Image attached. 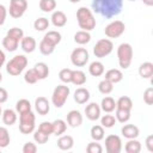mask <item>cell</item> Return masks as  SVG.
<instances>
[{
  "mask_svg": "<svg viewBox=\"0 0 153 153\" xmlns=\"http://www.w3.org/2000/svg\"><path fill=\"white\" fill-rule=\"evenodd\" d=\"M92 8L104 18H112L121 13L123 0H92Z\"/></svg>",
  "mask_w": 153,
  "mask_h": 153,
  "instance_id": "obj_1",
  "label": "cell"
},
{
  "mask_svg": "<svg viewBox=\"0 0 153 153\" xmlns=\"http://www.w3.org/2000/svg\"><path fill=\"white\" fill-rule=\"evenodd\" d=\"M72 4H76V2H79V1H81V0H69Z\"/></svg>",
  "mask_w": 153,
  "mask_h": 153,
  "instance_id": "obj_55",
  "label": "cell"
},
{
  "mask_svg": "<svg viewBox=\"0 0 153 153\" xmlns=\"http://www.w3.org/2000/svg\"><path fill=\"white\" fill-rule=\"evenodd\" d=\"M88 72L92 76H100L104 74V65L100 61H93L88 66Z\"/></svg>",
  "mask_w": 153,
  "mask_h": 153,
  "instance_id": "obj_25",
  "label": "cell"
},
{
  "mask_svg": "<svg viewBox=\"0 0 153 153\" xmlns=\"http://www.w3.org/2000/svg\"><path fill=\"white\" fill-rule=\"evenodd\" d=\"M24 80H25V82L26 84H36L39 79H38V75H37V73L35 72V69L33 68H31V69H27L26 72H25V74H24Z\"/></svg>",
  "mask_w": 153,
  "mask_h": 153,
  "instance_id": "obj_41",
  "label": "cell"
},
{
  "mask_svg": "<svg viewBox=\"0 0 153 153\" xmlns=\"http://www.w3.org/2000/svg\"><path fill=\"white\" fill-rule=\"evenodd\" d=\"M33 69H35V72L37 73L39 80H43V79H45V78L49 75V67H48V65L44 63V62H38V63H36L35 67H33Z\"/></svg>",
  "mask_w": 153,
  "mask_h": 153,
  "instance_id": "obj_27",
  "label": "cell"
},
{
  "mask_svg": "<svg viewBox=\"0 0 153 153\" xmlns=\"http://www.w3.org/2000/svg\"><path fill=\"white\" fill-rule=\"evenodd\" d=\"M114 49V43L111 42V39H108V38H102L99 39L94 47H93V54L96 57H105L108 56Z\"/></svg>",
  "mask_w": 153,
  "mask_h": 153,
  "instance_id": "obj_7",
  "label": "cell"
},
{
  "mask_svg": "<svg viewBox=\"0 0 153 153\" xmlns=\"http://www.w3.org/2000/svg\"><path fill=\"white\" fill-rule=\"evenodd\" d=\"M90 55L85 48H75L71 54V62L75 67H82L88 62Z\"/></svg>",
  "mask_w": 153,
  "mask_h": 153,
  "instance_id": "obj_9",
  "label": "cell"
},
{
  "mask_svg": "<svg viewBox=\"0 0 153 153\" xmlns=\"http://www.w3.org/2000/svg\"><path fill=\"white\" fill-rule=\"evenodd\" d=\"M35 109L41 116H45L50 111V103L45 97H37L35 99Z\"/></svg>",
  "mask_w": 153,
  "mask_h": 153,
  "instance_id": "obj_12",
  "label": "cell"
},
{
  "mask_svg": "<svg viewBox=\"0 0 153 153\" xmlns=\"http://www.w3.org/2000/svg\"><path fill=\"white\" fill-rule=\"evenodd\" d=\"M35 114L30 110L19 115V130L22 134H31L35 130Z\"/></svg>",
  "mask_w": 153,
  "mask_h": 153,
  "instance_id": "obj_5",
  "label": "cell"
},
{
  "mask_svg": "<svg viewBox=\"0 0 153 153\" xmlns=\"http://www.w3.org/2000/svg\"><path fill=\"white\" fill-rule=\"evenodd\" d=\"M98 90L100 93L103 94H109L112 92L114 90V84L111 81H109L108 79H103L99 84H98Z\"/></svg>",
  "mask_w": 153,
  "mask_h": 153,
  "instance_id": "obj_36",
  "label": "cell"
},
{
  "mask_svg": "<svg viewBox=\"0 0 153 153\" xmlns=\"http://www.w3.org/2000/svg\"><path fill=\"white\" fill-rule=\"evenodd\" d=\"M49 20L44 17H41V18H37L35 22H33V27L36 31H45L48 27H49Z\"/></svg>",
  "mask_w": 153,
  "mask_h": 153,
  "instance_id": "obj_40",
  "label": "cell"
},
{
  "mask_svg": "<svg viewBox=\"0 0 153 153\" xmlns=\"http://www.w3.org/2000/svg\"><path fill=\"white\" fill-rule=\"evenodd\" d=\"M74 146V140L71 135H60L57 140V147L62 151H69Z\"/></svg>",
  "mask_w": 153,
  "mask_h": 153,
  "instance_id": "obj_19",
  "label": "cell"
},
{
  "mask_svg": "<svg viewBox=\"0 0 153 153\" xmlns=\"http://www.w3.org/2000/svg\"><path fill=\"white\" fill-rule=\"evenodd\" d=\"M38 129L42 130L43 133L50 135V134H53V123H51V122H48V121H44V122H42V123L39 124Z\"/></svg>",
  "mask_w": 153,
  "mask_h": 153,
  "instance_id": "obj_48",
  "label": "cell"
},
{
  "mask_svg": "<svg viewBox=\"0 0 153 153\" xmlns=\"http://www.w3.org/2000/svg\"><path fill=\"white\" fill-rule=\"evenodd\" d=\"M26 66H27V59L25 57V55H16L7 62L6 72L10 75L17 76L25 69Z\"/></svg>",
  "mask_w": 153,
  "mask_h": 153,
  "instance_id": "obj_4",
  "label": "cell"
},
{
  "mask_svg": "<svg viewBox=\"0 0 153 153\" xmlns=\"http://www.w3.org/2000/svg\"><path fill=\"white\" fill-rule=\"evenodd\" d=\"M50 19L55 27H62L67 24V16L62 11H54Z\"/></svg>",
  "mask_w": 153,
  "mask_h": 153,
  "instance_id": "obj_17",
  "label": "cell"
},
{
  "mask_svg": "<svg viewBox=\"0 0 153 153\" xmlns=\"http://www.w3.org/2000/svg\"><path fill=\"white\" fill-rule=\"evenodd\" d=\"M67 123L72 128H76L82 123V115L78 110H71L67 114Z\"/></svg>",
  "mask_w": 153,
  "mask_h": 153,
  "instance_id": "obj_14",
  "label": "cell"
},
{
  "mask_svg": "<svg viewBox=\"0 0 153 153\" xmlns=\"http://www.w3.org/2000/svg\"><path fill=\"white\" fill-rule=\"evenodd\" d=\"M116 122L117 121H116L115 116H112V115H104L100 118V126L103 128H112Z\"/></svg>",
  "mask_w": 153,
  "mask_h": 153,
  "instance_id": "obj_42",
  "label": "cell"
},
{
  "mask_svg": "<svg viewBox=\"0 0 153 153\" xmlns=\"http://www.w3.org/2000/svg\"><path fill=\"white\" fill-rule=\"evenodd\" d=\"M7 98H8V93H7V91H6L4 87H0V104L5 103V102L7 100Z\"/></svg>",
  "mask_w": 153,
  "mask_h": 153,
  "instance_id": "obj_51",
  "label": "cell"
},
{
  "mask_svg": "<svg viewBox=\"0 0 153 153\" xmlns=\"http://www.w3.org/2000/svg\"><path fill=\"white\" fill-rule=\"evenodd\" d=\"M6 35L10 36V37H12V38H14V39H17L18 42H20L22 38L24 37V31L20 27H12V29H10L7 31Z\"/></svg>",
  "mask_w": 153,
  "mask_h": 153,
  "instance_id": "obj_44",
  "label": "cell"
},
{
  "mask_svg": "<svg viewBox=\"0 0 153 153\" xmlns=\"http://www.w3.org/2000/svg\"><path fill=\"white\" fill-rule=\"evenodd\" d=\"M2 115V110H1V106H0V116Z\"/></svg>",
  "mask_w": 153,
  "mask_h": 153,
  "instance_id": "obj_57",
  "label": "cell"
},
{
  "mask_svg": "<svg viewBox=\"0 0 153 153\" xmlns=\"http://www.w3.org/2000/svg\"><path fill=\"white\" fill-rule=\"evenodd\" d=\"M39 8L45 13L53 12L56 8V0H39Z\"/></svg>",
  "mask_w": 153,
  "mask_h": 153,
  "instance_id": "obj_35",
  "label": "cell"
},
{
  "mask_svg": "<svg viewBox=\"0 0 153 153\" xmlns=\"http://www.w3.org/2000/svg\"><path fill=\"white\" fill-rule=\"evenodd\" d=\"M129 1H136V0H129Z\"/></svg>",
  "mask_w": 153,
  "mask_h": 153,
  "instance_id": "obj_58",
  "label": "cell"
},
{
  "mask_svg": "<svg viewBox=\"0 0 153 153\" xmlns=\"http://www.w3.org/2000/svg\"><path fill=\"white\" fill-rule=\"evenodd\" d=\"M76 19H78V25L81 30L85 31H91L96 27V19L93 17V13L91 10L87 7L82 6L76 11Z\"/></svg>",
  "mask_w": 153,
  "mask_h": 153,
  "instance_id": "obj_2",
  "label": "cell"
},
{
  "mask_svg": "<svg viewBox=\"0 0 153 153\" xmlns=\"http://www.w3.org/2000/svg\"><path fill=\"white\" fill-rule=\"evenodd\" d=\"M38 49H39V51L43 54V55H50V54H53L54 53V50H55V45L54 44H51V43H49L48 41H45L44 38H42V41L39 42V47H38Z\"/></svg>",
  "mask_w": 153,
  "mask_h": 153,
  "instance_id": "obj_33",
  "label": "cell"
},
{
  "mask_svg": "<svg viewBox=\"0 0 153 153\" xmlns=\"http://www.w3.org/2000/svg\"><path fill=\"white\" fill-rule=\"evenodd\" d=\"M71 82L76 85V86L84 85L86 82V74L82 71H79V69L72 71V80H71Z\"/></svg>",
  "mask_w": 153,
  "mask_h": 153,
  "instance_id": "obj_26",
  "label": "cell"
},
{
  "mask_svg": "<svg viewBox=\"0 0 153 153\" xmlns=\"http://www.w3.org/2000/svg\"><path fill=\"white\" fill-rule=\"evenodd\" d=\"M22 151H23V153H36L37 152V146H36V143H33L31 141H27V142L24 143Z\"/></svg>",
  "mask_w": 153,
  "mask_h": 153,
  "instance_id": "obj_49",
  "label": "cell"
},
{
  "mask_svg": "<svg viewBox=\"0 0 153 153\" xmlns=\"http://www.w3.org/2000/svg\"><path fill=\"white\" fill-rule=\"evenodd\" d=\"M2 81V74H1V72H0V82Z\"/></svg>",
  "mask_w": 153,
  "mask_h": 153,
  "instance_id": "obj_56",
  "label": "cell"
},
{
  "mask_svg": "<svg viewBox=\"0 0 153 153\" xmlns=\"http://www.w3.org/2000/svg\"><path fill=\"white\" fill-rule=\"evenodd\" d=\"M146 147L149 152H153V135H148L146 137Z\"/></svg>",
  "mask_w": 153,
  "mask_h": 153,
  "instance_id": "obj_52",
  "label": "cell"
},
{
  "mask_svg": "<svg viewBox=\"0 0 153 153\" xmlns=\"http://www.w3.org/2000/svg\"><path fill=\"white\" fill-rule=\"evenodd\" d=\"M10 141H11V136L7 128L0 127V148L7 147L10 145Z\"/></svg>",
  "mask_w": 153,
  "mask_h": 153,
  "instance_id": "obj_37",
  "label": "cell"
},
{
  "mask_svg": "<svg viewBox=\"0 0 153 153\" xmlns=\"http://www.w3.org/2000/svg\"><path fill=\"white\" fill-rule=\"evenodd\" d=\"M86 151L88 153H102L103 152V147L100 146V143H98V141H92L87 145Z\"/></svg>",
  "mask_w": 153,
  "mask_h": 153,
  "instance_id": "obj_46",
  "label": "cell"
},
{
  "mask_svg": "<svg viewBox=\"0 0 153 153\" xmlns=\"http://www.w3.org/2000/svg\"><path fill=\"white\" fill-rule=\"evenodd\" d=\"M5 61H6V55H5V53L0 49V69H1V67L4 66Z\"/></svg>",
  "mask_w": 153,
  "mask_h": 153,
  "instance_id": "obj_53",
  "label": "cell"
},
{
  "mask_svg": "<svg viewBox=\"0 0 153 153\" xmlns=\"http://www.w3.org/2000/svg\"><path fill=\"white\" fill-rule=\"evenodd\" d=\"M45 41H48L49 43L54 44L55 47L61 42V33L59 31H55V30H51V31H48L44 37H43Z\"/></svg>",
  "mask_w": 153,
  "mask_h": 153,
  "instance_id": "obj_31",
  "label": "cell"
},
{
  "mask_svg": "<svg viewBox=\"0 0 153 153\" xmlns=\"http://www.w3.org/2000/svg\"><path fill=\"white\" fill-rule=\"evenodd\" d=\"M127 153H139L141 151V143L136 139H129L124 146Z\"/></svg>",
  "mask_w": 153,
  "mask_h": 153,
  "instance_id": "obj_30",
  "label": "cell"
},
{
  "mask_svg": "<svg viewBox=\"0 0 153 153\" xmlns=\"http://www.w3.org/2000/svg\"><path fill=\"white\" fill-rule=\"evenodd\" d=\"M100 111H102V109L96 102L90 103L85 108V115L90 121H97L100 117Z\"/></svg>",
  "mask_w": 153,
  "mask_h": 153,
  "instance_id": "obj_13",
  "label": "cell"
},
{
  "mask_svg": "<svg viewBox=\"0 0 153 153\" xmlns=\"http://www.w3.org/2000/svg\"><path fill=\"white\" fill-rule=\"evenodd\" d=\"M53 123V134H55L56 136H60L62 134H65L66 129H67V123L63 120H55Z\"/></svg>",
  "mask_w": 153,
  "mask_h": 153,
  "instance_id": "obj_29",
  "label": "cell"
},
{
  "mask_svg": "<svg viewBox=\"0 0 153 153\" xmlns=\"http://www.w3.org/2000/svg\"><path fill=\"white\" fill-rule=\"evenodd\" d=\"M33 140H35L38 145H44V143L48 142V140H49V135L45 134V133H43L42 130L37 129V130L33 133Z\"/></svg>",
  "mask_w": 153,
  "mask_h": 153,
  "instance_id": "obj_43",
  "label": "cell"
},
{
  "mask_svg": "<svg viewBox=\"0 0 153 153\" xmlns=\"http://www.w3.org/2000/svg\"><path fill=\"white\" fill-rule=\"evenodd\" d=\"M2 122L6 126H13L17 122V112L12 109H6L2 111Z\"/></svg>",
  "mask_w": 153,
  "mask_h": 153,
  "instance_id": "obj_22",
  "label": "cell"
},
{
  "mask_svg": "<svg viewBox=\"0 0 153 153\" xmlns=\"http://www.w3.org/2000/svg\"><path fill=\"white\" fill-rule=\"evenodd\" d=\"M59 78H60V80H61L62 82L69 84L71 80H72V69H69V68H63V69H61L60 73H59Z\"/></svg>",
  "mask_w": 153,
  "mask_h": 153,
  "instance_id": "obj_45",
  "label": "cell"
},
{
  "mask_svg": "<svg viewBox=\"0 0 153 153\" xmlns=\"http://www.w3.org/2000/svg\"><path fill=\"white\" fill-rule=\"evenodd\" d=\"M18 44H19V42H18L17 39L12 38V37H10V36H7V35H6V36L4 37V39H2V47H4L7 51H10V53L16 51L17 48H18Z\"/></svg>",
  "mask_w": 153,
  "mask_h": 153,
  "instance_id": "obj_28",
  "label": "cell"
},
{
  "mask_svg": "<svg viewBox=\"0 0 153 153\" xmlns=\"http://www.w3.org/2000/svg\"><path fill=\"white\" fill-rule=\"evenodd\" d=\"M139 74L142 79H149L153 75V63L152 62H143L139 67Z\"/></svg>",
  "mask_w": 153,
  "mask_h": 153,
  "instance_id": "obj_21",
  "label": "cell"
},
{
  "mask_svg": "<svg viewBox=\"0 0 153 153\" xmlns=\"http://www.w3.org/2000/svg\"><path fill=\"white\" fill-rule=\"evenodd\" d=\"M142 2L146 6H153V0H142Z\"/></svg>",
  "mask_w": 153,
  "mask_h": 153,
  "instance_id": "obj_54",
  "label": "cell"
},
{
  "mask_svg": "<svg viewBox=\"0 0 153 153\" xmlns=\"http://www.w3.org/2000/svg\"><path fill=\"white\" fill-rule=\"evenodd\" d=\"M121 133L126 139L129 140V139H136L140 134V130L135 124H124L121 129Z\"/></svg>",
  "mask_w": 153,
  "mask_h": 153,
  "instance_id": "obj_16",
  "label": "cell"
},
{
  "mask_svg": "<svg viewBox=\"0 0 153 153\" xmlns=\"http://www.w3.org/2000/svg\"><path fill=\"white\" fill-rule=\"evenodd\" d=\"M27 10V1L26 0H11L10 1V16L12 18H20Z\"/></svg>",
  "mask_w": 153,
  "mask_h": 153,
  "instance_id": "obj_10",
  "label": "cell"
},
{
  "mask_svg": "<svg viewBox=\"0 0 153 153\" xmlns=\"http://www.w3.org/2000/svg\"><path fill=\"white\" fill-rule=\"evenodd\" d=\"M124 30H126V24L122 20H112L105 26L104 33L109 38H117L123 35Z\"/></svg>",
  "mask_w": 153,
  "mask_h": 153,
  "instance_id": "obj_8",
  "label": "cell"
},
{
  "mask_svg": "<svg viewBox=\"0 0 153 153\" xmlns=\"http://www.w3.org/2000/svg\"><path fill=\"white\" fill-rule=\"evenodd\" d=\"M117 59L121 68L127 69L133 61V48L129 43H121L117 48Z\"/></svg>",
  "mask_w": 153,
  "mask_h": 153,
  "instance_id": "obj_3",
  "label": "cell"
},
{
  "mask_svg": "<svg viewBox=\"0 0 153 153\" xmlns=\"http://www.w3.org/2000/svg\"><path fill=\"white\" fill-rule=\"evenodd\" d=\"M6 16H7V8L2 4H0V26L4 25L6 20Z\"/></svg>",
  "mask_w": 153,
  "mask_h": 153,
  "instance_id": "obj_50",
  "label": "cell"
},
{
  "mask_svg": "<svg viewBox=\"0 0 153 153\" xmlns=\"http://www.w3.org/2000/svg\"><path fill=\"white\" fill-rule=\"evenodd\" d=\"M105 149L108 153H120L122 149V140L118 135H109L105 137Z\"/></svg>",
  "mask_w": 153,
  "mask_h": 153,
  "instance_id": "obj_11",
  "label": "cell"
},
{
  "mask_svg": "<svg viewBox=\"0 0 153 153\" xmlns=\"http://www.w3.org/2000/svg\"><path fill=\"white\" fill-rule=\"evenodd\" d=\"M105 79H108L109 81H111L112 84H117L120 81H122L123 79V73L117 69V68H111L108 72H105Z\"/></svg>",
  "mask_w": 153,
  "mask_h": 153,
  "instance_id": "obj_20",
  "label": "cell"
},
{
  "mask_svg": "<svg viewBox=\"0 0 153 153\" xmlns=\"http://www.w3.org/2000/svg\"><path fill=\"white\" fill-rule=\"evenodd\" d=\"M16 110L17 112L20 115L23 112H26V111H30L31 110V103L27 100V99H19L16 104Z\"/></svg>",
  "mask_w": 153,
  "mask_h": 153,
  "instance_id": "obj_39",
  "label": "cell"
},
{
  "mask_svg": "<svg viewBox=\"0 0 153 153\" xmlns=\"http://www.w3.org/2000/svg\"><path fill=\"white\" fill-rule=\"evenodd\" d=\"M116 121L121 122V123H126L129 121L130 118V110H126V109H120L116 108V115H115Z\"/></svg>",
  "mask_w": 153,
  "mask_h": 153,
  "instance_id": "obj_34",
  "label": "cell"
},
{
  "mask_svg": "<svg viewBox=\"0 0 153 153\" xmlns=\"http://www.w3.org/2000/svg\"><path fill=\"white\" fill-rule=\"evenodd\" d=\"M90 41H91V33H90V31L80 30V31H76L74 33V42L78 43V44H80V45L87 44Z\"/></svg>",
  "mask_w": 153,
  "mask_h": 153,
  "instance_id": "obj_23",
  "label": "cell"
},
{
  "mask_svg": "<svg viewBox=\"0 0 153 153\" xmlns=\"http://www.w3.org/2000/svg\"><path fill=\"white\" fill-rule=\"evenodd\" d=\"M36 45H37L36 39H35L33 37H31V36H24V37L22 38V41H20V47H22V49H23L25 53H27V54L33 53L35 49H36Z\"/></svg>",
  "mask_w": 153,
  "mask_h": 153,
  "instance_id": "obj_15",
  "label": "cell"
},
{
  "mask_svg": "<svg viewBox=\"0 0 153 153\" xmlns=\"http://www.w3.org/2000/svg\"><path fill=\"white\" fill-rule=\"evenodd\" d=\"M90 134H91V137H92L93 141H100V140L104 139L105 131H104V128H103L102 126H98V124H97V126H93V127L91 128Z\"/></svg>",
  "mask_w": 153,
  "mask_h": 153,
  "instance_id": "obj_32",
  "label": "cell"
},
{
  "mask_svg": "<svg viewBox=\"0 0 153 153\" xmlns=\"http://www.w3.org/2000/svg\"><path fill=\"white\" fill-rule=\"evenodd\" d=\"M143 102L147 105H152L153 104V87H148L143 92Z\"/></svg>",
  "mask_w": 153,
  "mask_h": 153,
  "instance_id": "obj_47",
  "label": "cell"
},
{
  "mask_svg": "<svg viewBox=\"0 0 153 153\" xmlns=\"http://www.w3.org/2000/svg\"><path fill=\"white\" fill-rule=\"evenodd\" d=\"M116 108L120 109H126V110H131L133 108V102L129 97L127 96H122L118 98V100L116 102Z\"/></svg>",
  "mask_w": 153,
  "mask_h": 153,
  "instance_id": "obj_38",
  "label": "cell"
},
{
  "mask_svg": "<svg viewBox=\"0 0 153 153\" xmlns=\"http://www.w3.org/2000/svg\"><path fill=\"white\" fill-rule=\"evenodd\" d=\"M69 87L66 86V85H57L54 91H53V94H51V103L56 108H62L66 103V100L68 99V96H69Z\"/></svg>",
  "mask_w": 153,
  "mask_h": 153,
  "instance_id": "obj_6",
  "label": "cell"
},
{
  "mask_svg": "<svg viewBox=\"0 0 153 153\" xmlns=\"http://www.w3.org/2000/svg\"><path fill=\"white\" fill-rule=\"evenodd\" d=\"M90 99V91L85 87H79L74 92V100L78 104H85Z\"/></svg>",
  "mask_w": 153,
  "mask_h": 153,
  "instance_id": "obj_18",
  "label": "cell"
},
{
  "mask_svg": "<svg viewBox=\"0 0 153 153\" xmlns=\"http://www.w3.org/2000/svg\"><path fill=\"white\" fill-rule=\"evenodd\" d=\"M100 109L108 114L112 112L115 109H116V102L112 97H104L102 99V103H100Z\"/></svg>",
  "mask_w": 153,
  "mask_h": 153,
  "instance_id": "obj_24",
  "label": "cell"
}]
</instances>
